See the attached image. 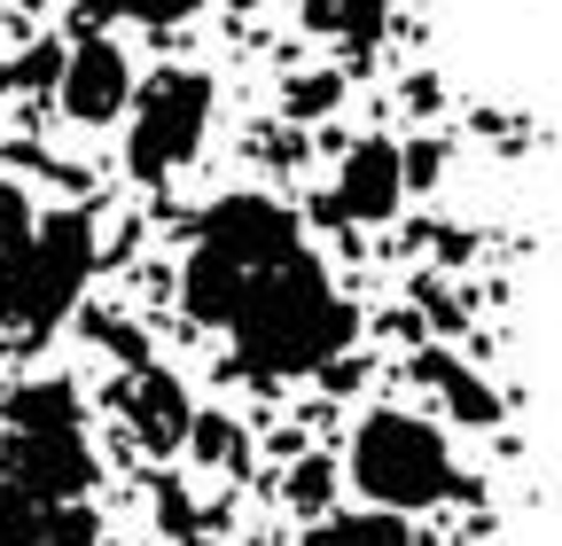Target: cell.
<instances>
[{"label": "cell", "instance_id": "8", "mask_svg": "<svg viewBox=\"0 0 562 546\" xmlns=\"http://www.w3.org/2000/svg\"><path fill=\"white\" fill-rule=\"evenodd\" d=\"M0 546H94V508H55V500H32L0 476Z\"/></svg>", "mask_w": 562, "mask_h": 546}, {"label": "cell", "instance_id": "4", "mask_svg": "<svg viewBox=\"0 0 562 546\" xmlns=\"http://www.w3.org/2000/svg\"><path fill=\"white\" fill-rule=\"evenodd\" d=\"M351 485L360 500H375V515H414V508H438L461 492V468H453V445L438 422L422 414H398V406H375V414L351 430Z\"/></svg>", "mask_w": 562, "mask_h": 546}, {"label": "cell", "instance_id": "9", "mask_svg": "<svg viewBox=\"0 0 562 546\" xmlns=\"http://www.w3.org/2000/svg\"><path fill=\"white\" fill-rule=\"evenodd\" d=\"M125 414H133V430H140V445H149V453H180V445H188V422H195V406H188V390H180L165 367H133Z\"/></svg>", "mask_w": 562, "mask_h": 546}, {"label": "cell", "instance_id": "18", "mask_svg": "<svg viewBox=\"0 0 562 546\" xmlns=\"http://www.w3.org/2000/svg\"><path fill=\"white\" fill-rule=\"evenodd\" d=\"M24 227H32V203H24V187H9V180H0V250H9Z\"/></svg>", "mask_w": 562, "mask_h": 546}, {"label": "cell", "instance_id": "10", "mask_svg": "<svg viewBox=\"0 0 562 546\" xmlns=\"http://www.w3.org/2000/svg\"><path fill=\"white\" fill-rule=\"evenodd\" d=\"M414 375L430 383V390H446V406H453V422H469V430H484V422H501V398H492V383H476L453 352H422L414 360Z\"/></svg>", "mask_w": 562, "mask_h": 546}, {"label": "cell", "instance_id": "11", "mask_svg": "<svg viewBox=\"0 0 562 546\" xmlns=\"http://www.w3.org/2000/svg\"><path fill=\"white\" fill-rule=\"evenodd\" d=\"M305 24L344 39L351 55H375L383 24H391V0H305Z\"/></svg>", "mask_w": 562, "mask_h": 546}, {"label": "cell", "instance_id": "19", "mask_svg": "<svg viewBox=\"0 0 562 546\" xmlns=\"http://www.w3.org/2000/svg\"><path fill=\"white\" fill-rule=\"evenodd\" d=\"M235 9H258V0H235Z\"/></svg>", "mask_w": 562, "mask_h": 546}, {"label": "cell", "instance_id": "17", "mask_svg": "<svg viewBox=\"0 0 562 546\" xmlns=\"http://www.w3.org/2000/svg\"><path fill=\"white\" fill-rule=\"evenodd\" d=\"M328 485H336V468H328V460H305V468H290V500H297L305 515H321V508H328Z\"/></svg>", "mask_w": 562, "mask_h": 546}, {"label": "cell", "instance_id": "7", "mask_svg": "<svg viewBox=\"0 0 562 546\" xmlns=\"http://www.w3.org/2000/svg\"><path fill=\"white\" fill-rule=\"evenodd\" d=\"M406 203V180H398V141H360L344 157V180H336V212L360 219V227H383Z\"/></svg>", "mask_w": 562, "mask_h": 546}, {"label": "cell", "instance_id": "13", "mask_svg": "<svg viewBox=\"0 0 562 546\" xmlns=\"http://www.w3.org/2000/svg\"><path fill=\"white\" fill-rule=\"evenodd\" d=\"M188 453L211 460V468H243V460H250V445H243V430H235L227 414H195V422H188Z\"/></svg>", "mask_w": 562, "mask_h": 546}, {"label": "cell", "instance_id": "15", "mask_svg": "<svg viewBox=\"0 0 562 546\" xmlns=\"http://www.w3.org/2000/svg\"><path fill=\"white\" fill-rule=\"evenodd\" d=\"M87 9V24H110V16H140V24H180V16H195L203 0H79Z\"/></svg>", "mask_w": 562, "mask_h": 546}, {"label": "cell", "instance_id": "1", "mask_svg": "<svg viewBox=\"0 0 562 546\" xmlns=\"http://www.w3.org/2000/svg\"><path fill=\"white\" fill-rule=\"evenodd\" d=\"M180 305L188 320L227 335L250 383L321 375L360 335L297 212H281L273 195H220L203 212L188 242V273H180Z\"/></svg>", "mask_w": 562, "mask_h": 546}, {"label": "cell", "instance_id": "5", "mask_svg": "<svg viewBox=\"0 0 562 546\" xmlns=\"http://www.w3.org/2000/svg\"><path fill=\"white\" fill-rule=\"evenodd\" d=\"M203 125H211V79L203 71H157L149 87L133 94V125H125V164L133 180H172L195 149H203Z\"/></svg>", "mask_w": 562, "mask_h": 546}, {"label": "cell", "instance_id": "2", "mask_svg": "<svg viewBox=\"0 0 562 546\" xmlns=\"http://www.w3.org/2000/svg\"><path fill=\"white\" fill-rule=\"evenodd\" d=\"M0 476L32 500H55V508H79L94 492L87 414H79V390L63 375L9 390V406H0Z\"/></svg>", "mask_w": 562, "mask_h": 546}, {"label": "cell", "instance_id": "12", "mask_svg": "<svg viewBox=\"0 0 562 546\" xmlns=\"http://www.w3.org/2000/svg\"><path fill=\"white\" fill-rule=\"evenodd\" d=\"M297 546H406V523L398 515H328V523H313Z\"/></svg>", "mask_w": 562, "mask_h": 546}, {"label": "cell", "instance_id": "3", "mask_svg": "<svg viewBox=\"0 0 562 546\" xmlns=\"http://www.w3.org/2000/svg\"><path fill=\"white\" fill-rule=\"evenodd\" d=\"M94 219L87 212H55L32 219L9 250H0V328L16 335H55L79 312L87 282H94Z\"/></svg>", "mask_w": 562, "mask_h": 546}, {"label": "cell", "instance_id": "14", "mask_svg": "<svg viewBox=\"0 0 562 546\" xmlns=\"http://www.w3.org/2000/svg\"><path fill=\"white\" fill-rule=\"evenodd\" d=\"M336 102H344V71H305V79L281 87V110H290L297 125H305V117H328Z\"/></svg>", "mask_w": 562, "mask_h": 546}, {"label": "cell", "instance_id": "16", "mask_svg": "<svg viewBox=\"0 0 562 546\" xmlns=\"http://www.w3.org/2000/svg\"><path fill=\"white\" fill-rule=\"evenodd\" d=\"M55 79H63V47H55V39L24 47L16 62H0V87H9V94H16V87H55Z\"/></svg>", "mask_w": 562, "mask_h": 546}, {"label": "cell", "instance_id": "6", "mask_svg": "<svg viewBox=\"0 0 562 546\" xmlns=\"http://www.w3.org/2000/svg\"><path fill=\"white\" fill-rule=\"evenodd\" d=\"M55 94H63V110L79 117V125H110V117L133 102V62H125V47L102 39V32H87L79 47H63Z\"/></svg>", "mask_w": 562, "mask_h": 546}]
</instances>
